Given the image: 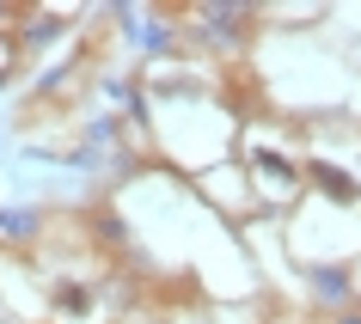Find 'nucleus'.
Returning a JSON list of instances; mask_svg holds the SVG:
<instances>
[{"instance_id": "f257e3e1", "label": "nucleus", "mask_w": 361, "mask_h": 324, "mask_svg": "<svg viewBox=\"0 0 361 324\" xmlns=\"http://www.w3.org/2000/svg\"><path fill=\"white\" fill-rule=\"evenodd\" d=\"M306 177H312V184H319L331 202H361V184L343 172V166H324V159H312V166H306Z\"/></svg>"}, {"instance_id": "f03ea898", "label": "nucleus", "mask_w": 361, "mask_h": 324, "mask_svg": "<svg viewBox=\"0 0 361 324\" xmlns=\"http://www.w3.org/2000/svg\"><path fill=\"white\" fill-rule=\"evenodd\" d=\"M202 19H209V37H214V43H239V37H245L251 6H209Z\"/></svg>"}, {"instance_id": "7ed1b4c3", "label": "nucleus", "mask_w": 361, "mask_h": 324, "mask_svg": "<svg viewBox=\"0 0 361 324\" xmlns=\"http://www.w3.org/2000/svg\"><path fill=\"white\" fill-rule=\"evenodd\" d=\"M251 166H257V177H269V184H276V190H282V184H294V177H300V166H294V159H288V153H276V147H257V153H251Z\"/></svg>"}, {"instance_id": "20e7f679", "label": "nucleus", "mask_w": 361, "mask_h": 324, "mask_svg": "<svg viewBox=\"0 0 361 324\" xmlns=\"http://www.w3.org/2000/svg\"><path fill=\"white\" fill-rule=\"evenodd\" d=\"M49 300H56L61 318H86V312H92V287H80V282H56V294H49Z\"/></svg>"}, {"instance_id": "39448f33", "label": "nucleus", "mask_w": 361, "mask_h": 324, "mask_svg": "<svg viewBox=\"0 0 361 324\" xmlns=\"http://www.w3.org/2000/svg\"><path fill=\"white\" fill-rule=\"evenodd\" d=\"M0 232H6V239H25V232H37V208H0Z\"/></svg>"}, {"instance_id": "423d86ee", "label": "nucleus", "mask_w": 361, "mask_h": 324, "mask_svg": "<svg viewBox=\"0 0 361 324\" xmlns=\"http://www.w3.org/2000/svg\"><path fill=\"white\" fill-rule=\"evenodd\" d=\"M312 287H319L324 300H349V275L343 269H312Z\"/></svg>"}, {"instance_id": "0eeeda50", "label": "nucleus", "mask_w": 361, "mask_h": 324, "mask_svg": "<svg viewBox=\"0 0 361 324\" xmlns=\"http://www.w3.org/2000/svg\"><path fill=\"white\" fill-rule=\"evenodd\" d=\"M111 98H123V104H129V116H135V123H147V98L135 92V86H123V80H111Z\"/></svg>"}, {"instance_id": "6e6552de", "label": "nucleus", "mask_w": 361, "mask_h": 324, "mask_svg": "<svg viewBox=\"0 0 361 324\" xmlns=\"http://www.w3.org/2000/svg\"><path fill=\"white\" fill-rule=\"evenodd\" d=\"M49 37H61V19H37L31 25V43H49Z\"/></svg>"}, {"instance_id": "1a4fd4ad", "label": "nucleus", "mask_w": 361, "mask_h": 324, "mask_svg": "<svg viewBox=\"0 0 361 324\" xmlns=\"http://www.w3.org/2000/svg\"><path fill=\"white\" fill-rule=\"evenodd\" d=\"M343 324H361V318H343Z\"/></svg>"}]
</instances>
